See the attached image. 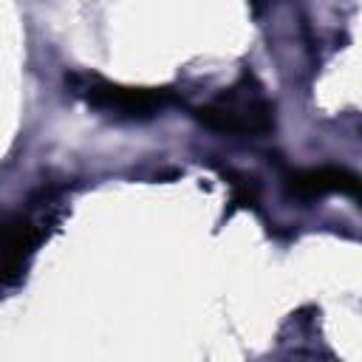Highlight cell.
<instances>
[{"instance_id": "cell-2", "label": "cell", "mask_w": 362, "mask_h": 362, "mask_svg": "<svg viewBox=\"0 0 362 362\" xmlns=\"http://www.w3.org/2000/svg\"><path fill=\"white\" fill-rule=\"evenodd\" d=\"M79 85V93L102 110H113L116 116H127V119H144V116H156L158 110H164L173 102V93L167 88H136V85H116V82H105L99 76H71Z\"/></svg>"}, {"instance_id": "cell-1", "label": "cell", "mask_w": 362, "mask_h": 362, "mask_svg": "<svg viewBox=\"0 0 362 362\" xmlns=\"http://www.w3.org/2000/svg\"><path fill=\"white\" fill-rule=\"evenodd\" d=\"M195 116L204 127L226 136H260L274 124L272 105L252 76H243L209 105L198 107Z\"/></svg>"}, {"instance_id": "cell-3", "label": "cell", "mask_w": 362, "mask_h": 362, "mask_svg": "<svg viewBox=\"0 0 362 362\" xmlns=\"http://www.w3.org/2000/svg\"><path fill=\"white\" fill-rule=\"evenodd\" d=\"M40 238L42 232L28 215H0V288L23 272Z\"/></svg>"}, {"instance_id": "cell-4", "label": "cell", "mask_w": 362, "mask_h": 362, "mask_svg": "<svg viewBox=\"0 0 362 362\" xmlns=\"http://www.w3.org/2000/svg\"><path fill=\"white\" fill-rule=\"evenodd\" d=\"M286 189H288V195H294L300 201H314L328 192H342V195L356 198L359 178L345 167H311V170L291 173L286 181Z\"/></svg>"}]
</instances>
